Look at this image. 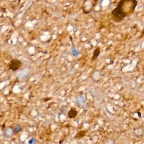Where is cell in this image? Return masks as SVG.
Segmentation results:
<instances>
[{
  "label": "cell",
  "instance_id": "1",
  "mask_svg": "<svg viewBox=\"0 0 144 144\" xmlns=\"http://www.w3.org/2000/svg\"><path fill=\"white\" fill-rule=\"evenodd\" d=\"M129 0H121L119 2L116 8L112 12L113 18L116 22L122 21L128 15L132 13L134 11L137 1L136 0H131L129 5Z\"/></svg>",
  "mask_w": 144,
  "mask_h": 144
},
{
  "label": "cell",
  "instance_id": "2",
  "mask_svg": "<svg viewBox=\"0 0 144 144\" xmlns=\"http://www.w3.org/2000/svg\"><path fill=\"white\" fill-rule=\"evenodd\" d=\"M96 4V1H85L82 6V10L84 13L88 14L90 12L92 11Z\"/></svg>",
  "mask_w": 144,
  "mask_h": 144
},
{
  "label": "cell",
  "instance_id": "3",
  "mask_svg": "<svg viewBox=\"0 0 144 144\" xmlns=\"http://www.w3.org/2000/svg\"><path fill=\"white\" fill-rule=\"evenodd\" d=\"M22 66V63L20 61L16 59H13L9 64V69L13 71H16L19 69Z\"/></svg>",
  "mask_w": 144,
  "mask_h": 144
},
{
  "label": "cell",
  "instance_id": "4",
  "mask_svg": "<svg viewBox=\"0 0 144 144\" xmlns=\"http://www.w3.org/2000/svg\"><path fill=\"white\" fill-rule=\"evenodd\" d=\"M14 133L15 132L14 130V128L11 126L6 128L4 131V136L8 138L11 137L13 136Z\"/></svg>",
  "mask_w": 144,
  "mask_h": 144
},
{
  "label": "cell",
  "instance_id": "5",
  "mask_svg": "<svg viewBox=\"0 0 144 144\" xmlns=\"http://www.w3.org/2000/svg\"><path fill=\"white\" fill-rule=\"evenodd\" d=\"M78 112L75 109L72 108L70 110L68 113V117L69 118H73L77 116Z\"/></svg>",
  "mask_w": 144,
  "mask_h": 144
},
{
  "label": "cell",
  "instance_id": "6",
  "mask_svg": "<svg viewBox=\"0 0 144 144\" xmlns=\"http://www.w3.org/2000/svg\"><path fill=\"white\" fill-rule=\"evenodd\" d=\"M100 48H98V47L96 48V49L94 50V52H93V56L92 57V60L93 61L96 60L99 56V55L100 54Z\"/></svg>",
  "mask_w": 144,
  "mask_h": 144
},
{
  "label": "cell",
  "instance_id": "7",
  "mask_svg": "<svg viewBox=\"0 0 144 144\" xmlns=\"http://www.w3.org/2000/svg\"><path fill=\"white\" fill-rule=\"evenodd\" d=\"M13 128H14V130L15 133H18L21 131V126L19 124H16V125H15V126Z\"/></svg>",
  "mask_w": 144,
  "mask_h": 144
},
{
  "label": "cell",
  "instance_id": "8",
  "mask_svg": "<svg viewBox=\"0 0 144 144\" xmlns=\"http://www.w3.org/2000/svg\"><path fill=\"white\" fill-rule=\"evenodd\" d=\"M72 54H73V55L74 56H77L78 54V52H77V50H76L75 48L73 47V48H72Z\"/></svg>",
  "mask_w": 144,
  "mask_h": 144
},
{
  "label": "cell",
  "instance_id": "9",
  "mask_svg": "<svg viewBox=\"0 0 144 144\" xmlns=\"http://www.w3.org/2000/svg\"><path fill=\"white\" fill-rule=\"evenodd\" d=\"M28 143L29 144H35V139L34 138H32L30 140Z\"/></svg>",
  "mask_w": 144,
  "mask_h": 144
}]
</instances>
